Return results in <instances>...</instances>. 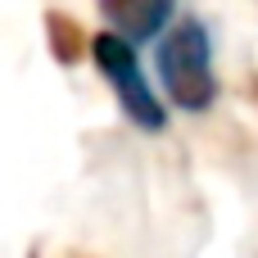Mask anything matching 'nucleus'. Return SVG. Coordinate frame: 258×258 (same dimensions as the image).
I'll return each instance as SVG.
<instances>
[{
  "label": "nucleus",
  "mask_w": 258,
  "mask_h": 258,
  "mask_svg": "<svg viewBox=\"0 0 258 258\" xmlns=\"http://www.w3.org/2000/svg\"><path fill=\"white\" fill-rule=\"evenodd\" d=\"M45 41H50V54H54L63 68H73V63H82V54H91V36H86L82 23L68 18L63 9H50V14H45Z\"/></svg>",
  "instance_id": "nucleus-4"
},
{
  "label": "nucleus",
  "mask_w": 258,
  "mask_h": 258,
  "mask_svg": "<svg viewBox=\"0 0 258 258\" xmlns=\"http://www.w3.org/2000/svg\"><path fill=\"white\" fill-rule=\"evenodd\" d=\"M154 63H159V82L177 109H186V113L213 109L218 73H213V41H209L204 18H181L177 27H163Z\"/></svg>",
  "instance_id": "nucleus-1"
},
{
  "label": "nucleus",
  "mask_w": 258,
  "mask_h": 258,
  "mask_svg": "<svg viewBox=\"0 0 258 258\" xmlns=\"http://www.w3.org/2000/svg\"><path fill=\"white\" fill-rule=\"evenodd\" d=\"M91 59H95V68L104 73V82L113 86L122 113H127L141 132H163V127H168V109H163V100L154 95V86H150L141 59H136V45H132L127 36H118L113 27L100 32V36H91Z\"/></svg>",
  "instance_id": "nucleus-2"
},
{
  "label": "nucleus",
  "mask_w": 258,
  "mask_h": 258,
  "mask_svg": "<svg viewBox=\"0 0 258 258\" xmlns=\"http://www.w3.org/2000/svg\"><path fill=\"white\" fill-rule=\"evenodd\" d=\"M95 5H100V14L113 23V32L127 36L132 45L163 36V27H168L172 14H177V0H95Z\"/></svg>",
  "instance_id": "nucleus-3"
}]
</instances>
